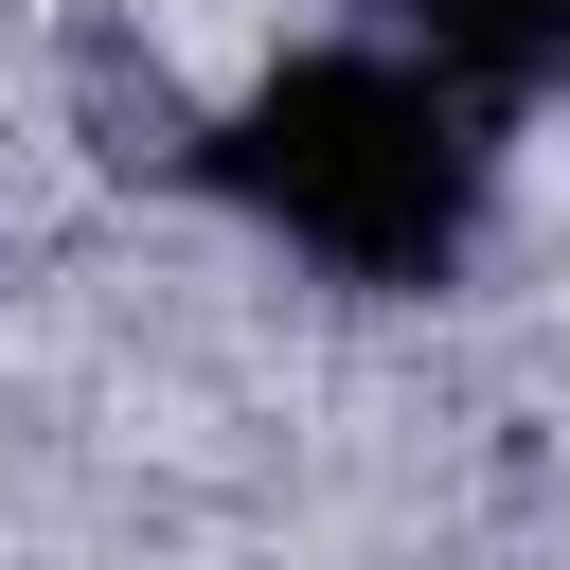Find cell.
<instances>
[{
	"label": "cell",
	"mask_w": 570,
	"mask_h": 570,
	"mask_svg": "<svg viewBox=\"0 0 570 570\" xmlns=\"http://www.w3.org/2000/svg\"><path fill=\"white\" fill-rule=\"evenodd\" d=\"M410 36L463 89H570V0H410Z\"/></svg>",
	"instance_id": "7a4b0ae2"
},
{
	"label": "cell",
	"mask_w": 570,
	"mask_h": 570,
	"mask_svg": "<svg viewBox=\"0 0 570 570\" xmlns=\"http://www.w3.org/2000/svg\"><path fill=\"white\" fill-rule=\"evenodd\" d=\"M214 160L285 249H321L356 285H445L463 232H481V107H463V71H410V53L267 71Z\"/></svg>",
	"instance_id": "6da1fadb"
}]
</instances>
